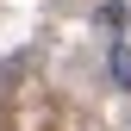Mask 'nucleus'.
<instances>
[{"mask_svg": "<svg viewBox=\"0 0 131 131\" xmlns=\"http://www.w3.org/2000/svg\"><path fill=\"white\" fill-rule=\"evenodd\" d=\"M112 81H119V88H131V50H125V44H112Z\"/></svg>", "mask_w": 131, "mask_h": 131, "instance_id": "obj_1", "label": "nucleus"}, {"mask_svg": "<svg viewBox=\"0 0 131 131\" xmlns=\"http://www.w3.org/2000/svg\"><path fill=\"white\" fill-rule=\"evenodd\" d=\"M100 25H106V31H119V25H125V6H119V0H112V6H100Z\"/></svg>", "mask_w": 131, "mask_h": 131, "instance_id": "obj_2", "label": "nucleus"}]
</instances>
